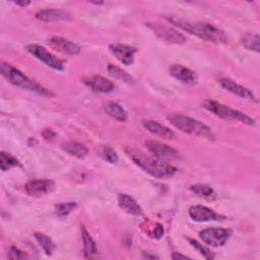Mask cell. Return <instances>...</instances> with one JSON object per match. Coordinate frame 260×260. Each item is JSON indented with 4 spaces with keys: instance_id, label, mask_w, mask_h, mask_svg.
Masks as SVG:
<instances>
[{
    "instance_id": "obj_1",
    "label": "cell",
    "mask_w": 260,
    "mask_h": 260,
    "mask_svg": "<svg viewBox=\"0 0 260 260\" xmlns=\"http://www.w3.org/2000/svg\"><path fill=\"white\" fill-rule=\"evenodd\" d=\"M169 20L173 24L190 32L191 35H194L200 38L205 42H209L213 44H224L228 42V38L224 31L212 23L201 22V21H190V20H185L178 17H170Z\"/></svg>"
},
{
    "instance_id": "obj_2",
    "label": "cell",
    "mask_w": 260,
    "mask_h": 260,
    "mask_svg": "<svg viewBox=\"0 0 260 260\" xmlns=\"http://www.w3.org/2000/svg\"><path fill=\"white\" fill-rule=\"evenodd\" d=\"M125 151L135 165L154 178L164 179L172 177L177 172V168L167 164L166 161L159 160L156 157H151L139 149L127 147L125 148Z\"/></svg>"
},
{
    "instance_id": "obj_3",
    "label": "cell",
    "mask_w": 260,
    "mask_h": 260,
    "mask_svg": "<svg viewBox=\"0 0 260 260\" xmlns=\"http://www.w3.org/2000/svg\"><path fill=\"white\" fill-rule=\"evenodd\" d=\"M1 74L6 80H8L10 83H12L15 86L21 87L23 89L36 92L44 96L50 98L54 95V93L50 89L31 80L26 75H24V73H22L21 71H19L18 69H16L15 67H13L8 63H5V62L1 63Z\"/></svg>"
},
{
    "instance_id": "obj_4",
    "label": "cell",
    "mask_w": 260,
    "mask_h": 260,
    "mask_svg": "<svg viewBox=\"0 0 260 260\" xmlns=\"http://www.w3.org/2000/svg\"><path fill=\"white\" fill-rule=\"evenodd\" d=\"M168 120L174 127H176L177 129H179L184 133H187L193 136L202 137L208 140L215 139L214 133L211 131V129L199 120H196L184 115H178V114H173L168 116Z\"/></svg>"
},
{
    "instance_id": "obj_5",
    "label": "cell",
    "mask_w": 260,
    "mask_h": 260,
    "mask_svg": "<svg viewBox=\"0 0 260 260\" xmlns=\"http://www.w3.org/2000/svg\"><path fill=\"white\" fill-rule=\"evenodd\" d=\"M203 107L219 118H222L225 120H237V121H240V122H242L246 125H250V126L255 125V120L253 118L249 117L248 115H246L238 110L232 109L223 104H220L216 101L206 100L203 103Z\"/></svg>"
},
{
    "instance_id": "obj_6",
    "label": "cell",
    "mask_w": 260,
    "mask_h": 260,
    "mask_svg": "<svg viewBox=\"0 0 260 260\" xmlns=\"http://www.w3.org/2000/svg\"><path fill=\"white\" fill-rule=\"evenodd\" d=\"M146 25L164 42L170 44H183L186 42V37L183 34L168 24L158 21H150L147 22Z\"/></svg>"
},
{
    "instance_id": "obj_7",
    "label": "cell",
    "mask_w": 260,
    "mask_h": 260,
    "mask_svg": "<svg viewBox=\"0 0 260 260\" xmlns=\"http://www.w3.org/2000/svg\"><path fill=\"white\" fill-rule=\"evenodd\" d=\"M26 51L35 56L37 59L45 63L47 66L55 69V70H63L65 67V61L57 58L55 55H53L51 52H49L45 47L37 45V44H30L25 47Z\"/></svg>"
},
{
    "instance_id": "obj_8",
    "label": "cell",
    "mask_w": 260,
    "mask_h": 260,
    "mask_svg": "<svg viewBox=\"0 0 260 260\" xmlns=\"http://www.w3.org/2000/svg\"><path fill=\"white\" fill-rule=\"evenodd\" d=\"M146 148L149 152L153 154L154 157H156L159 160L168 161V160H174L179 158L180 153L175 148L171 147L168 144H165L160 141L153 140V139H147L144 142Z\"/></svg>"
},
{
    "instance_id": "obj_9",
    "label": "cell",
    "mask_w": 260,
    "mask_h": 260,
    "mask_svg": "<svg viewBox=\"0 0 260 260\" xmlns=\"http://www.w3.org/2000/svg\"><path fill=\"white\" fill-rule=\"evenodd\" d=\"M231 234L232 232L226 229L209 228L202 230L199 233V237L208 246L221 247L226 243V241L231 237Z\"/></svg>"
},
{
    "instance_id": "obj_10",
    "label": "cell",
    "mask_w": 260,
    "mask_h": 260,
    "mask_svg": "<svg viewBox=\"0 0 260 260\" xmlns=\"http://www.w3.org/2000/svg\"><path fill=\"white\" fill-rule=\"evenodd\" d=\"M55 188V182L49 179H36L26 182L25 184V192L29 196H43L50 192H52Z\"/></svg>"
},
{
    "instance_id": "obj_11",
    "label": "cell",
    "mask_w": 260,
    "mask_h": 260,
    "mask_svg": "<svg viewBox=\"0 0 260 260\" xmlns=\"http://www.w3.org/2000/svg\"><path fill=\"white\" fill-rule=\"evenodd\" d=\"M189 215L194 221L204 222L211 220H224L226 217L224 215L216 213L214 210L203 206V205H193L189 208Z\"/></svg>"
},
{
    "instance_id": "obj_12",
    "label": "cell",
    "mask_w": 260,
    "mask_h": 260,
    "mask_svg": "<svg viewBox=\"0 0 260 260\" xmlns=\"http://www.w3.org/2000/svg\"><path fill=\"white\" fill-rule=\"evenodd\" d=\"M110 52L124 65H131L134 61V54L137 52V49L132 46L125 44L114 43L109 46Z\"/></svg>"
},
{
    "instance_id": "obj_13",
    "label": "cell",
    "mask_w": 260,
    "mask_h": 260,
    "mask_svg": "<svg viewBox=\"0 0 260 260\" xmlns=\"http://www.w3.org/2000/svg\"><path fill=\"white\" fill-rule=\"evenodd\" d=\"M82 82L91 90L101 93L111 92L115 88V84L111 80L101 75H91L84 77L82 79Z\"/></svg>"
},
{
    "instance_id": "obj_14",
    "label": "cell",
    "mask_w": 260,
    "mask_h": 260,
    "mask_svg": "<svg viewBox=\"0 0 260 260\" xmlns=\"http://www.w3.org/2000/svg\"><path fill=\"white\" fill-rule=\"evenodd\" d=\"M49 45L54 50L67 55H77L80 52V47L77 44L58 36L52 37L49 40Z\"/></svg>"
},
{
    "instance_id": "obj_15",
    "label": "cell",
    "mask_w": 260,
    "mask_h": 260,
    "mask_svg": "<svg viewBox=\"0 0 260 260\" xmlns=\"http://www.w3.org/2000/svg\"><path fill=\"white\" fill-rule=\"evenodd\" d=\"M169 71L171 76L184 84H194L197 81V75L195 72L184 65L173 64Z\"/></svg>"
},
{
    "instance_id": "obj_16",
    "label": "cell",
    "mask_w": 260,
    "mask_h": 260,
    "mask_svg": "<svg viewBox=\"0 0 260 260\" xmlns=\"http://www.w3.org/2000/svg\"><path fill=\"white\" fill-rule=\"evenodd\" d=\"M218 83L220 84V86L222 88L232 92L233 94H236L242 99H247V100H252V101L255 100L254 93L248 87H245L230 78H220L218 80Z\"/></svg>"
},
{
    "instance_id": "obj_17",
    "label": "cell",
    "mask_w": 260,
    "mask_h": 260,
    "mask_svg": "<svg viewBox=\"0 0 260 260\" xmlns=\"http://www.w3.org/2000/svg\"><path fill=\"white\" fill-rule=\"evenodd\" d=\"M142 125L148 132H150L151 134L156 135L160 138H164V139H175L176 138V134L173 130H171L170 128L160 124L157 121L143 120Z\"/></svg>"
},
{
    "instance_id": "obj_18",
    "label": "cell",
    "mask_w": 260,
    "mask_h": 260,
    "mask_svg": "<svg viewBox=\"0 0 260 260\" xmlns=\"http://www.w3.org/2000/svg\"><path fill=\"white\" fill-rule=\"evenodd\" d=\"M117 200L120 208H122L126 213L134 216H141L143 214V211L140 205L130 195L121 193L118 195Z\"/></svg>"
},
{
    "instance_id": "obj_19",
    "label": "cell",
    "mask_w": 260,
    "mask_h": 260,
    "mask_svg": "<svg viewBox=\"0 0 260 260\" xmlns=\"http://www.w3.org/2000/svg\"><path fill=\"white\" fill-rule=\"evenodd\" d=\"M36 17L42 21H56L70 19L71 15L68 11L62 9H43L36 13Z\"/></svg>"
},
{
    "instance_id": "obj_20",
    "label": "cell",
    "mask_w": 260,
    "mask_h": 260,
    "mask_svg": "<svg viewBox=\"0 0 260 260\" xmlns=\"http://www.w3.org/2000/svg\"><path fill=\"white\" fill-rule=\"evenodd\" d=\"M81 239L83 243V254L86 259L94 258L98 255V247L93 239L90 237L89 233L86 231L84 225L80 226Z\"/></svg>"
},
{
    "instance_id": "obj_21",
    "label": "cell",
    "mask_w": 260,
    "mask_h": 260,
    "mask_svg": "<svg viewBox=\"0 0 260 260\" xmlns=\"http://www.w3.org/2000/svg\"><path fill=\"white\" fill-rule=\"evenodd\" d=\"M105 112L112 118H114L117 121L125 122L128 119L127 112L124 110V108L115 102H107L104 105Z\"/></svg>"
},
{
    "instance_id": "obj_22",
    "label": "cell",
    "mask_w": 260,
    "mask_h": 260,
    "mask_svg": "<svg viewBox=\"0 0 260 260\" xmlns=\"http://www.w3.org/2000/svg\"><path fill=\"white\" fill-rule=\"evenodd\" d=\"M61 147L67 153H69L75 157H78V158H83L88 153L87 147L84 144L77 142V141H72V140L66 141V142L62 143Z\"/></svg>"
},
{
    "instance_id": "obj_23",
    "label": "cell",
    "mask_w": 260,
    "mask_h": 260,
    "mask_svg": "<svg viewBox=\"0 0 260 260\" xmlns=\"http://www.w3.org/2000/svg\"><path fill=\"white\" fill-rule=\"evenodd\" d=\"M34 237L37 240V242L39 243V245L41 246V248L44 250L46 255H49V256L52 255L56 246H55L54 242L51 240V238H49L48 236H46L43 233H35Z\"/></svg>"
},
{
    "instance_id": "obj_24",
    "label": "cell",
    "mask_w": 260,
    "mask_h": 260,
    "mask_svg": "<svg viewBox=\"0 0 260 260\" xmlns=\"http://www.w3.org/2000/svg\"><path fill=\"white\" fill-rule=\"evenodd\" d=\"M241 44L248 50L254 51L256 53L259 52V36L253 32H247L242 36Z\"/></svg>"
},
{
    "instance_id": "obj_25",
    "label": "cell",
    "mask_w": 260,
    "mask_h": 260,
    "mask_svg": "<svg viewBox=\"0 0 260 260\" xmlns=\"http://www.w3.org/2000/svg\"><path fill=\"white\" fill-rule=\"evenodd\" d=\"M108 72L114 78L122 80V81H124L126 83H132L134 81L133 77L129 73H127L125 70H123L122 68H120V67H118L116 65L109 64L108 65Z\"/></svg>"
},
{
    "instance_id": "obj_26",
    "label": "cell",
    "mask_w": 260,
    "mask_h": 260,
    "mask_svg": "<svg viewBox=\"0 0 260 260\" xmlns=\"http://www.w3.org/2000/svg\"><path fill=\"white\" fill-rule=\"evenodd\" d=\"M20 166L18 159L14 157L12 154L7 153L5 151H1L0 153V168L3 172L10 170L13 167Z\"/></svg>"
},
{
    "instance_id": "obj_27",
    "label": "cell",
    "mask_w": 260,
    "mask_h": 260,
    "mask_svg": "<svg viewBox=\"0 0 260 260\" xmlns=\"http://www.w3.org/2000/svg\"><path fill=\"white\" fill-rule=\"evenodd\" d=\"M190 190L195 193L196 195L200 196V197H204V198H208V199H212L214 198L215 192L214 190L208 186V185H204V184H197V185H192L190 187Z\"/></svg>"
},
{
    "instance_id": "obj_28",
    "label": "cell",
    "mask_w": 260,
    "mask_h": 260,
    "mask_svg": "<svg viewBox=\"0 0 260 260\" xmlns=\"http://www.w3.org/2000/svg\"><path fill=\"white\" fill-rule=\"evenodd\" d=\"M99 153L103 159L110 164H116L118 161V154L111 146H101V148L99 149Z\"/></svg>"
},
{
    "instance_id": "obj_29",
    "label": "cell",
    "mask_w": 260,
    "mask_h": 260,
    "mask_svg": "<svg viewBox=\"0 0 260 260\" xmlns=\"http://www.w3.org/2000/svg\"><path fill=\"white\" fill-rule=\"evenodd\" d=\"M76 206L77 204L75 202H61L55 205V212L59 216H66L71 213Z\"/></svg>"
},
{
    "instance_id": "obj_30",
    "label": "cell",
    "mask_w": 260,
    "mask_h": 260,
    "mask_svg": "<svg viewBox=\"0 0 260 260\" xmlns=\"http://www.w3.org/2000/svg\"><path fill=\"white\" fill-rule=\"evenodd\" d=\"M188 241H189L190 245H191L194 249H196L204 258H206V259H213V258H214L213 254H212L207 248H205L202 244H200V243H198L197 241L192 240V239H188Z\"/></svg>"
},
{
    "instance_id": "obj_31",
    "label": "cell",
    "mask_w": 260,
    "mask_h": 260,
    "mask_svg": "<svg viewBox=\"0 0 260 260\" xmlns=\"http://www.w3.org/2000/svg\"><path fill=\"white\" fill-rule=\"evenodd\" d=\"M8 258L9 259H26V258H28V255L25 252L18 249L17 247L13 246L9 249Z\"/></svg>"
},
{
    "instance_id": "obj_32",
    "label": "cell",
    "mask_w": 260,
    "mask_h": 260,
    "mask_svg": "<svg viewBox=\"0 0 260 260\" xmlns=\"http://www.w3.org/2000/svg\"><path fill=\"white\" fill-rule=\"evenodd\" d=\"M42 136L46 139V140H51L56 136V133L52 130V129H44L42 132Z\"/></svg>"
},
{
    "instance_id": "obj_33",
    "label": "cell",
    "mask_w": 260,
    "mask_h": 260,
    "mask_svg": "<svg viewBox=\"0 0 260 260\" xmlns=\"http://www.w3.org/2000/svg\"><path fill=\"white\" fill-rule=\"evenodd\" d=\"M155 225H156V228H154V231H153L154 236L153 237L156 238V239H159L164 235V229H162V225L159 224V223H156Z\"/></svg>"
},
{
    "instance_id": "obj_34",
    "label": "cell",
    "mask_w": 260,
    "mask_h": 260,
    "mask_svg": "<svg viewBox=\"0 0 260 260\" xmlns=\"http://www.w3.org/2000/svg\"><path fill=\"white\" fill-rule=\"evenodd\" d=\"M172 258L173 259H188L189 257L186 256V255H182V254H179L177 252H174L173 255H172Z\"/></svg>"
},
{
    "instance_id": "obj_35",
    "label": "cell",
    "mask_w": 260,
    "mask_h": 260,
    "mask_svg": "<svg viewBox=\"0 0 260 260\" xmlns=\"http://www.w3.org/2000/svg\"><path fill=\"white\" fill-rule=\"evenodd\" d=\"M29 3H30V2H15L16 5H19V6H22V7L27 6Z\"/></svg>"
}]
</instances>
